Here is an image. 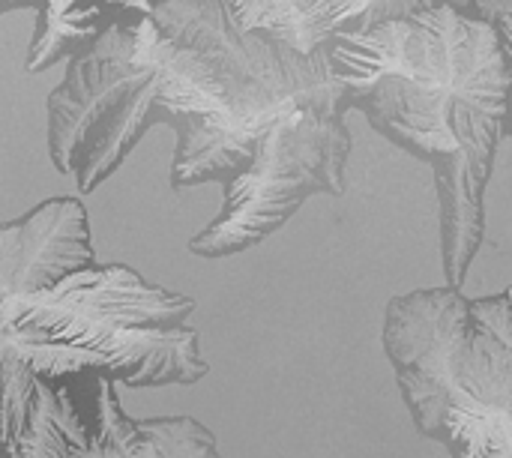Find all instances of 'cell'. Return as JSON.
<instances>
[{
  "label": "cell",
  "instance_id": "277c9868",
  "mask_svg": "<svg viewBox=\"0 0 512 458\" xmlns=\"http://www.w3.org/2000/svg\"><path fill=\"white\" fill-rule=\"evenodd\" d=\"M171 54L174 45L144 18L108 27L69 60L63 81L45 102L48 153L84 195L123 165L147 129L165 123L159 96Z\"/></svg>",
  "mask_w": 512,
  "mask_h": 458
},
{
  "label": "cell",
  "instance_id": "7a4b0ae2",
  "mask_svg": "<svg viewBox=\"0 0 512 458\" xmlns=\"http://www.w3.org/2000/svg\"><path fill=\"white\" fill-rule=\"evenodd\" d=\"M384 354L420 435L453 458H512V288L393 297Z\"/></svg>",
  "mask_w": 512,
  "mask_h": 458
},
{
  "label": "cell",
  "instance_id": "5b68a950",
  "mask_svg": "<svg viewBox=\"0 0 512 458\" xmlns=\"http://www.w3.org/2000/svg\"><path fill=\"white\" fill-rule=\"evenodd\" d=\"M351 132L342 111H297L279 120L252 156V165L225 183L222 213L189 243L201 258L246 252L282 228L306 198L342 195Z\"/></svg>",
  "mask_w": 512,
  "mask_h": 458
},
{
  "label": "cell",
  "instance_id": "7c38bea8",
  "mask_svg": "<svg viewBox=\"0 0 512 458\" xmlns=\"http://www.w3.org/2000/svg\"><path fill=\"white\" fill-rule=\"evenodd\" d=\"M48 0H0V15H6V12H12V9H24V6H36V9H42Z\"/></svg>",
  "mask_w": 512,
  "mask_h": 458
},
{
  "label": "cell",
  "instance_id": "4fadbf2b",
  "mask_svg": "<svg viewBox=\"0 0 512 458\" xmlns=\"http://www.w3.org/2000/svg\"><path fill=\"white\" fill-rule=\"evenodd\" d=\"M450 3H456V6H462V9H468V3H471V0H450Z\"/></svg>",
  "mask_w": 512,
  "mask_h": 458
},
{
  "label": "cell",
  "instance_id": "8992f818",
  "mask_svg": "<svg viewBox=\"0 0 512 458\" xmlns=\"http://www.w3.org/2000/svg\"><path fill=\"white\" fill-rule=\"evenodd\" d=\"M96 267L87 210L78 198H51L0 225V303L33 297L66 276Z\"/></svg>",
  "mask_w": 512,
  "mask_h": 458
},
{
  "label": "cell",
  "instance_id": "3957f363",
  "mask_svg": "<svg viewBox=\"0 0 512 458\" xmlns=\"http://www.w3.org/2000/svg\"><path fill=\"white\" fill-rule=\"evenodd\" d=\"M0 306L39 381L87 375L126 387H186L210 369L198 333L186 327L195 300L123 264H96Z\"/></svg>",
  "mask_w": 512,
  "mask_h": 458
},
{
  "label": "cell",
  "instance_id": "ba28073f",
  "mask_svg": "<svg viewBox=\"0 0 512 458\" xmlns=\"http://www.w3.org/2000/svg\"><path fill=\"white\" fill-rule=\"evenodd\" d=\"M150 18L147 0H48L27 48V72H45L90 48L108 27Z\"/></svg>",
  "mask_w": 512,
  "mask_h": 458
},
{
  "label": "cell",
  "instance_id": "5bb4252c",
  "mask_svg": "<svg viewBox=\"0 0 512 458\" xmlns=\"http://www.w3.org/2000/svg\"><path fill=\"white\" fill-rule=\"evenodd\" d=\"M0 458H3V447H0Z\"/></svg>",
  "mask_w": 512,
  "mask_h": 458
},
{
  "label": "cell",
  "instance_id": "8fae6325",
  "mask_svg": "<svg viewBox=\"0 0 512 458\" xmlns=\"http://www.w3.org/2000/svg\"><path fill=\"white\" fill-rule=\"evenodd\" d=\"M447 0H381L372 12L363 15V21L354 27V30H369L375 24H384V21H399V18H414L420 12H429L435 6H441ZM348 33V30H345Z\"/></svg>",
  "mask_w": 512,
  "mask_h": 458
},
{
  "label": "cell",
  "instance_id": "30bf717a",
  "mask_svg": "<svg viewBox=\"0 0 512 458\" xmlns=\"http://www.w3.org/2000/svg\"><path fill=\"white\" fill-rule=\"evenodd\" d=\"M480 18H486L498 39H501V48H504V57H507V66H510L512 75V0H471L468 3ZM507 132H512V99H510V123H507Z\"/></svg>",
  "mask_w": 512,
  "mask_h": 458
},
{
  "label": "cell",
  "instance_id": "52a82bcc",
  "mask_svg": "<svg viewBox=\"0 0 512 458\" xmlns=\"http://www.w3.org/2000/svg\"><path fill=\"white\" fill-rule=\"evenodd\" d=\"M237 30L315 54L333 36L354 30L381 0H222Z\"/></svg>",
  "mask_w": 512,
  "mask_h": 458
},
{
  "label": "cell",
  "instance_id": "9c48e42d",
  "mask_svg": "<svg viewBox=\"0 0 512 458\" xmlns=\"http://www.w3.org/2000/svg\"><path fill=\"white\" fill-rule=\"evenodd\" d=\"M36 384L39 378L24 360L21 345L0 306V447H12L27 429L36 402Z\"/></svg>",
  "mask_w": 512,
  "mask_h": 458
},
{
  "label": "cell",
  "instance_id": "6da1fadb",
  "mask_svg": "<svg viewBox=\"0 0 512 458\" xmlns=\"http://www.w3.org/2000/svg\"><path fill=\"white\" fill-rule=\"evenodd\" d=\"M342 108L435 171L441 261L462 288L486 240V186L510 123L512 75L495 27L441 3L414 18L348 30L327 45Z\"/></svg>",
  "mask_w": 512,
  "mask_h": 458
}]
</instances>
